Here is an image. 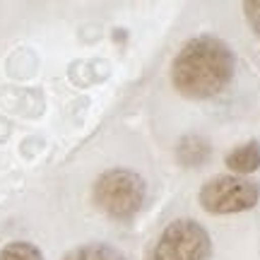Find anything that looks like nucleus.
<instances>
[{"label":"nucleus","mask_w":260,"mask_h":260,"mask_svg":"<svg viewBox=\"0 0 260 260\" xmlns=\"http://www.w3.org/2000/svg\"><path fill=\"white\" fill-rule=\"evenodd\" d=\"M236 58L222 39L203 34L186 41L171 63V82L186 99H210L232 82Z\"/></svg>","instance_id":"f257e3e1"},{"label":"nucleus","mask_w":260,"mask_h":260,"mask_svg":"<svg viewBox=\"0 0 260 260\" xmlns=\"http://www.w3.org/2000/svg\"><path fill=\"white\" fill-rule=\"evenodd\" d=\"M147 198L145 178L130 169H109L94 181L92 200L111 219H133Z\"/></svg>","instance_id":"f03ea898"},{"label":"nucleus","mask_w":260,"mask_h":260,"mask_svg":"<svg viewBox=\"0 0 260 260\" xmlns=\"http://www.w3.org/2000/svg\"><path fill=\"white\" fill-rule=\"evenodd\" d=\"M212 239L195 219H174L159 234L149 260H210Z\"/></svg>","instance_id":"7ed1b4c3"},{"label":"nucleus","mask_w":260,"mask_h":260,"mask_svg":"<svg viewBox=\"0 0 260 260\" xmlns=\"http://www.w3.org/2000/svg\"><path fill=\"white\" fill-rule=\"evenodd\" d=\"M200 205L210 214H236L255 207L260 200V183L243 176H214L200 188Z\"/></svg>","instance_id":"20e7f679"},{"label":"nucleus","mask_w":260,"mask_h":260,"mask_svg":"<svg viewBox=\"0 0 260 260\" xmlns=\"http://www.w3.org/2000/svg\"><path fill=\"white\" fill-rule=\"evenodd\" d=\"M212 157V145L203 135H183L176 145V159L181 167L198 169Z\"/></svg>","instance_id":"39448f33"},{"label":"nucleus","mask_w":260,"mask_h":260,"mask_svg":"<svg viewBox=\"0 0 260 260\" xmlns=\"http://www.w3.org/2000/svg\"><path fill=\"white\" fill-rule=\"evenodd\" d=\"M226 167L236 174H253L260 169V142L251 140L226 154Z\"/></svg>","instance_id":"423d86ee"},{"label":"nucleus","mask_w":260,"mask_h":260,"mask_svg":"<svg viewBox=\"0 0 260 260\" xmlns=\"http://www.w3.org/2000/svg\"><path fill=\"white\" fill-rule=\"evenodd\" d=\"M63 260H128L118 248L109 243H84L80 248L65 253Z\"/></svg>","instance_id":"0eeeda50"},{"label":"nucleus","mask_w":260,"mask_h":260,"mask_svg":"<svg viewBox=\"0 0 260 260\" xmlns=\"http://www.w3.org/2000/svg\"><path fill=\"white\" fill-rule=\"evenodd\" d=\"M0 260H44V253L29 241H12L0 251Z\"/></svg>","instance_id":"6e6552de"},{"label":"nucleus","mask_w":260,"mask_h":260,"mask_svg":"<svg viewBox=\"0 0 260 260\" xmlns=\"http://www.w3.org/2000/svg\"><path fill=\"white\" fill-rule=\"evenodd\" d=\"M243 15L248 19L253 34L260 39V0H246L243 3Z\"/></svg>","instance_id":"1a4fd4ad"}]
</instances>
